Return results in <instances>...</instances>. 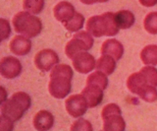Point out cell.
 I'll use <instances>...</instances> for the list:
<instances>
[{"mask_svg":"<svg viewBox=\"0 0 157 131\" xmlns=\"http://www.w3.org/2000/svg\"><path fill=\"white\" fill-rule=\"evenodd\" d=\"M93 36L87 31H81L75 34L71 41H69L65 47L66 55L73 59L78 52L83 50H90L93 46Z\"/></svg>","mask_w":157,"mask_h":131,"instance_id":"cell-6","label":"cell"},{"mask_svg":"<svg viewBox=\"0 0 157 131\" xmlns=\"http://www.w3.org/2000/svg\"><path fill=\"white\" fill-rule=\"evenodd\" d=\"M15 31L28 38H36L42 30V23L38 17L28 11L19 12L13 18Z\"/></svg>","mask_w":157,"mask_h":131,"instance_id":"cell-4","label":"cell"},{"mask_svg":"<svg viewBox=\"0 0 157 131\" xmlns=\"http://www.w3.org/2000/svg\"><path fill=\"white\" fill-rule=\"evenodd\" d=\"M65 106L67 109V113L73 117H81L86 113L87 109L90 108L88 104L83 97L82 94L81 95H72L66 100Z\"/></svg>","mask_w":157,"mask_h":131,"instance_id":"cell-8","label":"cell"},{"mask_svg":"<svg viewBox=\"0 0 157 131\" xmlns=\"http://www.w3.org/2000/svg\"><path fill=\"white\" fill-rule=\"evenodd\" d=\"M0 25H1V38L2 41H4L11 34V28H10L8 21H6L5 19H0Z\"/></svg>","mask_w":157,"mask_h":131,"instance_id":"cell-27","label":"cell"},{"mask_svg":"<svg viewBox=\"0 0 157 131\" xmlns=\"http://www.w3.org/2000/svg\"><path fill=\"white\" fill-rule=\"evenodd\" d=\"M101 53L111 55L116 60H119L124 54V46L119 41L115 40V38H109L103 42L101 46Z\"/></svg>","mask_w":157,"mask_h":131,"instance_id":"cell-14","label":"cell"},{"mask_svg":"<svg viewBox=\"0 0 157 131\" xmlns=\"http://www.w3.org/2000/svg\"><path fill=\"white\" fill-rule=\"evenodd\" d=\"M139 1L144 7H152L157 4V0H139Z\"/></svg>","mask_w":157,"mask_h":131,"instance_id":"cell-29","label":"cell"},{"mask_svg":"<svg viewBox=\"0 0 157 131\" xmlns=\"http://www.w3.org/2000/svg\"><path fill=\"white\" fill-rule=\"evenodd\" d=\"M86 84H91L100 87L102 90H105L108 86V78L105 73L102 71L97 70L94 73L90 74L86 79Z\"/></svg>","mask_w":157,"mask_h":131,"instance_id":"cell-20","label":"cell"},{"mask_svg":"<svg viewBox=\"0 0 157 131\" xmlns=\"http://www.w3.org/2000/svg\"><path fill=\"white\" fill-rule=\"evenodd\" d=\"M103 130L123 131L126 128V122L122 117V110L116 104H108L102 109Z\"/></svg>","mask_w":157,"mask_h":131,"instance_id":"cell-5","label":"cell"},{"mask_svg":"<svg viewBox=\"0 0 157 131\" xmlns=\"http://www.w3.org/2000/svg\"><path fill=\"white\" fill-rule=\"evenodd\" d=\"M115 20L118 27L123 30L131 28L135 24L136 18L134 13L129 10H121L115 13Z\"/></svg>","mask_w":157,"mask_h":131,"instance_id":"cell-17","label":"cell"},{"mask_svg":"<svg viewBox=\"0 0 157 131\" xmlns=\"http://www.w3.org/2000/svg\"><path fill=\"white\" fill-rule=\"evenodd\" d=\"M22 72V64L19 59L13 56L3 57L0 62V73L6 79H14Z\"/></svg>","mask_w":157,"mask_h":131,"instance_id":"cell-9","label":"cell"},{"mask_svg":"<svg viewBox=\"0 0 157 131\" xmlns=\"http://www.w3.org/2000/svg\"><path fill=\"white\" fill-rule=\"evenodd\" d=\"M23 7L32 14H39L44 7V0H24Z\"/></svg>","mask_w":157,"mask_h":131,"instance_id":"cell-23","label":"cell"},{"mask_svg":"<svg viewBox=\"0 0 157 131\" xmlns=\"http://www.w3.org/2000/svg\"><path fill=\"white\" fill-rule=\"evenodd\" d=\"M83 24H85V17L81 13L76 12L70 21L64 23V27L69 32H78L83 27Z\"/></svg>","mask_w":157,"mask_h":131,"instance_id":"cell-22","label":"cell"},{"mask_svg":"<svg viewBox=\"0 0 157 131\" xmlns=\"http://www.w3.org/2000/svg\"><path fill=\"white\" fill-rule=\"evenodd\" d=\"M53 12H54V17H55L56 20L63 24L70 21L76 14L75 7L68 1L59 2L54 7Z\"/></svg>","mask_w":157,"mask_h":131,"instance_id":"cell-13","label":"cell"},{"mask_svg":"<svg viewBox=\"0 0 157 131\" xmlns=\"http://www.w3.org/2000/svg\"><path fill=\"white\" fill-rule=\"evenodd\" d=\"M140 59L145 65H157V46L150 45L144 47L140 52Z\"/></svg>","mask_w":157,"mask_h":131,"instance_id":"cell-19","label":"cell"},{"mask_svg":"<svg viewBox=\"0 0 157 131\" xmlns=\"http://www.w3.org/2000/svg\"><path fill=\"white\" fill-rule=\"evenodd\" d=\"M103 91L100 87L91 85V84H86V88L82 90V94L86 98L88 106L90 108H95L98 105L101 104L103 101Z\"/></svg>","mask_w":157,"mask_h":131,"instance_id":"cell-11","label":"cell"},{"mask_svg":"<svg viewBox=\"0 0 157 131\" xmlns=\"http://www.w3.org/2000/svg\"><path fill=\"white\" fill-rule=\"evenodd\" d=\"M73 67L75 68L78 73L86 74L96 67L95 59L90 53L83 50L78 52V54L73 58Z\"/></svg>","mask_w":157,"mask_h":131,"instance_id":"cell-10","label":"cell"},{"mask_svg":"<svg viewBox=\"0 0 157 131\" xmlns=\"http://www.w3.org/2000/svg\"><path fill=\"white\" fill-rule=\"evenodd\" d=\"M33 123L34 128L36 130H39V131L48 130L53 126L54 116L52 115L51 113H49V111L45 109L39 110L38 113L34 115Z\"/></svg>","mask_w":157,"mask_h":131,"instance_id":"cell-15","label":"cell"},{"mask_svg":"<svg viewBox=\"0 0 157 131\" xmlns=\"http://www.w3.org/2000/svg\"><path fill=\"white\" fill-rule=\"evenodd\" d=\"M116 59L108 54H103L96 62V69L102 71L106 75H110L115 71Z\"/></svg>","mask_w":157,"mask_h":131,"instance_id":"cell-18","label":"cell"},{"mask_svg":"<svg viewBox=\"0 0 157 131\" xmlns=\"http://www.w3.org/2000/svg\"><path fill=\"white\" fill-rule=\"evenodd\" d=\"M139 97L147 103H154L157 101V89L156 86L153 85H145L139 92Z\"/></svg>","mask_w":157,"mask_h":131,"instance_id":"cell-21","label":"cell"},{"mask_svg":"<svg viewBox=\"0 0 157 131\" xmlns=\"http://www.w3.org/2000/svg\"><path fill=\"white\" fill-rule=\"evenodd\" d=\"M60 59L57 53L49 48H45L38 51L34 56V64L39 70L47 72L51 70L55 65H57Z\"/></svg>","mask_w":157,"mask_h":131,"instance_id":"cell-7","label":"cell"},{"mask_svg":"<svg viewBox=\"0 0 157 131\" xmlns=\"http://www.w3.org/2000/svg\"><path fill=\"white\" fill-rule=\"evenodd\" d=\"M140 71L145 77L147 83L157 87V69L154 66L147 65V66L142 67Z\"/></svg>","mask_w":157,"mask_h":131,"instance_id":"cell-25","label":"cell"},{"mask_svg":"<svg viewBox=\"0 0 157 131\" xmlns=\"http://www.w3.org/2000/svg\"><path fill=\"white\" fill-rule=\"evenodd\" d=\"M144 27L147 33L157 35V12L147 14L144 21Z\"/></svg>","mask_w":157,"mask_h":131,"instance_id":"cell-24","label":"cell"},{"mask_svg":"<svg viewBox=\"0 0 157 131\" xmlns=\"http://www.w3.org/2000/svg\"><path fill=\"white\" fill-rule=\"evenodd\" d=\"M109 1V0H101V3H104V2H107Z\"/></svg>","mask_w":157,"mask_h":131,"instance_id":"cell-31","label":"cell"},{"mask_svg":"<svg viewBox=\"0 0 157 131\" xmlns=\"http://www.w3.org/2000/svg\"><path fill=\"white\" fill-rule=\"evenodd\" d=\"M73 69L67 64H57L52 68L48 91L55 99H64L72 90Z\"/></svg>","mask_w":157,"mask_h":131,"instance_id":"cell-1","label":"cell"},{"mask_svg":"<svg viewBox=\"0 0 157 131\" xmlns=\"http://www.w3.org/2000/svg\"><path fill=\"white\" fill-rule=\"evenodd\" d=\"M145 85H150L147 83L145 77L140 71L132 73L129 76L127 80V87L132 94H139V92L144 88Z\"/></svg>","mask_w":157,"mask_h":131,"instance_id":"cell-16","label":"cell"},{"mask_svg":"<svg viewBox=\"0 0 157 131\" xmlns=\"http://www.w3.org/2000/svg\"><path fill=\"white\" fill-rule=\"evenodd\" d=\"M12 129H13V121L1 115V118H0V130L11 131Z\"/></svg>","mask_w":157,"mask_h":131,"instance_id":"cell-28","label":"cell"},{"mask_svg":"<svg viewBox=\"0 0 157 131\" xmlns=\"http://www.w3.org/2000/svg\"><path fill=\"white\" fill-rule=\"evenodd\" d=\"M32 46L31 40L26 36H16L10 42V50L20 56L27 55L31 51Z\"/></svg>","mask_w":157,"mask_h":131,"instance_id":"cell-12","label":"cell"},{"mask_svg":"<svg viewBox=\"0 0 157 131\" xmlns=\"http://www.w3.org/2000/svg\"><path fill=\"white\" fill-rule=\"evenodd\" d=\"M31 105V97L24 92H17L11 98L2 103L1 115L15 122L23 117Z\"/></svg>","mask_w":157,"mask_h":131,"instance_id":"cell-3","label":"cell"},{"mask_svg":"<svg viewBox=\"0 0 157 131\" xmlns=\"http://www.w3.org/2000/svg\"><path fill=\"white\" fill-rule=\"evenodd\" d=\"M71 130H83V131H92L91 123L86 119L78 118L71 126Z\"/></svg>","mask_w":157,"mask_h":131,"instance_id":"cell-26","label":"cell"},{"mask_svg":"<svg viewBox=\"0 0 157 131\" xmlns=\"http://www.w3.org/2000/svg\"><path fill=\"white\" fill-rule=\"evenodd\" d=\"M120 28L118 27L115 20V13L112 12L92 16L86 22V31L95 38L116 36Z\"/></svg>","mask_w":157,"mask_h":131,"instance_id":"cell-2","label":"cell"},{"mask_svg":"<svg viewBox=\"0 0 157 131\" xmlns=\"http://www.w3.org/2000/svg\"><path fill=\"white\" fill-rule=\"evenodd\" d=\"M80 1L83 4H86V5H91V4H94L96 2L101 3V0H80Z\"/></svg>","mask_w":157,"mask_h":131,"instance_id":"cell-30","label":"cell"}]
</instances>
